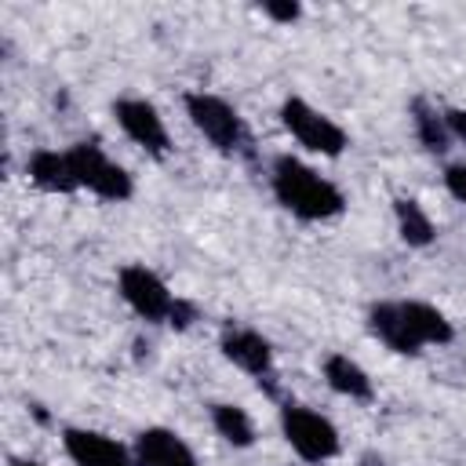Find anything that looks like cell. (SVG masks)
Segmentation results:
<instances>
[{
    "label": "cell",
    "instance_id": "obj_1",
    "mask_svg": "<svg viewBox=\"0 0 466 466\" xmlns=\"http://www.w3.org/2000/svg\"><path fill=\"white\" fill-rule=\"evenodd\" d=\"M368 331L397 357H419L426 346H448L455 324L422 299H379L368 306Z\"/></svg>",
    "mask_w": 466,
    "mask_h": 466
},
{
    "label": "cell",
    "instance_id": "obj_2",
    "mask_svg": "<svg viewBox=\"0 0 466 466\" xmlns=\"http://www.w3.org/2000/svg\"><path fill=\"white\" fill-rule=\"evenodd\" d=\"M269 189L277 204L302 222H331L346 211V193L291 153H277L269 160Z\"/></svg>",
    "mask_w": 466,
    "mask_h": 466
},
{
    "label": "cell",
    "instance_id": "obj_3",
    "mask_svg": "<svg viewBox=\"0 0 466 466\" xmlns=\"http://www.w3.org/2000/svg\"><path fill=\"white\" fill-rule=\"evenodd\" d=\"M182 106H186V116L197 127V135H204V142L215 153L233 157V160H255V138H251L244 116L222 95L186 91L182 95Z\"/></svg>",
    "mask_w": 466,
    "mask_h": 466
},
{
    "label": "cell",
    "instance_id": "obj_4",
    "mask_svg": "<svg viewBox=\"0 0 466 466\" xmlns=\"http://www.w3.org/2000/svg\"><path fill=\"white\" fill-rule=\"evenodd\" d=\"M280 433H284L288 448L309 466H324V462L339 459V451H342V437H339L335 422L306 404H295V400L280 404Z\"/></svg>",
    "mask_w": 466,
    "mask_h": 466
},
{
    "label": "cell",
    "instance_id": "obj_5",
    "mask_svg": "<svg viewBox=\"0 0 466 466\" xmlns=\"http://www.w3.org/2000/svg\"><path fill=\"white\" fill-rule=\"evenodd\" d=\"M69 157V167L76 175V186L87 189L91 197L98 200H109V204H124L135 197V178L127 167H120L95 138H84V142H73L66 149Z\"/></svg>",
    "mask_w": 466,
    "mask_h": 466
},
{
    "label": "cell",
    "instance_id": "obj_6",
    "mask_svg": "<svg viewBox=\"0 0 466 466\" xmlns=\"http://www.w3.org/2000/svg\"><path fill=\"white\" fill-rule=\"evenodd\" d=\"M218 350L222 357L240 368L244 375H251L258 382V390H266L269 397L280 400V375H277V357H273V346L262 331L240 324V320H226L222 331H218Z\"/></svg>",
    "mask_w": 466,
    "mask_h": 466
},
{
    "label": "cell",
    "instance_id": "obj_7",
    "mask_svg": "<svg viewBox=\"0 0 466 466\" xmlns=\"http://www.w3.org/2000/svg\"><path fill=\"white\" fill-rule=\"evenodd\" d=\"M280 124L302 149L320 153V157H342L350 146L346 127L331 120L328 113H320L317 106H309L302 95H288L280 102Z\"/></svg>",
    "mask_w": 466,
    "mask_h": 466
},
{
    "label": "cell",
    "instance_id": "obj_8",
    "mask_svg": "<svg viewBox=\"0 0 466 466\" xmlns=\"http://www.w3.org/2000/svg\"><path fill=\"white\" fill-rule=\"evenodd\" d=\"M116 295L124 299V306L142 317L146 324H171V313L178 306L182 295H175L164 277L157 269H149L146 262H127L116 273Z\"/></svg>",
    "mask_w": 466,
    "mask_h": 466
},
{
    "label": "cell",
    "instance_id": "obj_9",
    "mask_svg": "<svg viewBox=\"0 0 466 466\" xmlns=\"http://www.w3.org/2000/svg\"><path fill=\"white\" fill-rule=\"evenodd\" d=\"M113 116L120 124V131L153 160H167L171 153V135H167V124L160 116V109L149 102V98H138V95H124L113 102Z\"/></svg>",
    "mask_w": 466,
    "mask_h": 466
},
{
    "label": "cell",
    "instance_id": "obj_10",
    "mask_svg": "<svg viewBox=\"0 0 466 466\" xmlns=\"http://www.w3.org/2000/svg\"><path fill=\"white\" fill-rule=\"evenodd\" d=\"M62 451L69 455L73 466H138L135 451H127L120 441L98 430H84V426L62 430Z\"/></svg>",
    "mask_w": 466,
    "mask_h": 466
},
{
    "label": "cell",
    "instance_id": "obj_11",
    "mask_svg": "<svg viewBox=\"0 0 466 466\" xmlns=\"http://www.w3.org/2000/svg\"><path fill=\"white\" fill-rule=\"evenodd\" d=\"M135 462L138 466H200L193 448L182 441V433L167 426H146L135 437Z\"/></svg>",
    "mask_w": 466,
    "mask_h": 466
},
{
    "label": "cell",
    "instance_id": "obj_12",
    "mask_svg": "<svg viewBox=\"0 0 466 466\" xmlns=\"http://www.w3.org/2000/svg\"><path fill=\"white\" fill-rule=\"evenodd\" d=\"M25 175H29V182H33L36 189H44V193H58V197L80 193L66 149H33L29 160H25Z\"/></svg>",
    "mask_w": 466,
    "mask_h": 466
},
{
    "label": "cell",
    "instance_id": "obj_13",
    "mask_svg": "<svg viewBox=\"0 0 466 466\" xmlns=\"http://www.w3.org/2000/svg\"><path fill=\"white\" fill-rule=\"evenodd\" d=\"M320 371H324V382H328L339 397L357 400V404H371V400H375V382H371V375H368L350 353H328L324 364H320Z\"/></svg>",
    "mask_w": 466,
    "mask_h": 466
},
{
    "label": "cell",
    "instance_id": "obj_14",
    "mask_svg": "<svg viewBox=\"0 0 466 466\" xmlns=\"http://www.w3.org/2000/svg\"><path fill=\"white\" fill-rule=\"evenodd\" d=\"M408 116H411V131H415V138H419V146H422L426 153L441 157V153L451 149V131H448L444 109H441L433 98L415 95V98L408 102Z\"/></svg>",
    "mask_w": 466,
    "mask_h": 466
},
{
    "label": "cell",
    "instance_id": "obj_15",
    "mask_svg": "<svg viewBox=\"0 0 466 466\" xmlns=\"http://www.w3.org/2000/svg\"><path fill=\"white\" fill-rule=\"evenodd\" d=\"M208 415H211L215 433H218L229 448H251V444L258 441L248 408H240V404H233V400H215V404H208Z\"/></svg>",
    "mask_w": 466,
    "mask_h": 466
},
{
    "label": "cell",
    "instance_id": "obj_16",
    "mask_svg": "<svg viewBox=\"0 0 466 466\" xmlns=\"http://www.w3.org/2000/svg\"><path fill=\"white\" fill-rule=\"evenodd\" d=\"M393 222H397V233L408 248H430L437 240V226L415 197H397L393 200Z\"/></svg>",
    "mask_w": 466,
    "mask_h": 466
},
{
    "label": "cell",
    "instance_id": "obj_17",
    "mask_svg": "<svg viewBox=\"0 0 466 466\" xmlns=\"http://www.w3.org/2000/svg\"><path fill=\"white\" fill-rule=\"evenodd\" d=\"M258 11L266 18H273L277 25H295L302 18V4H295V0H262Z\"/></svg>",
    "mask_w": 466,
    "mask_h": 466
},
{
    "label": "cell",
    "instance_id": "obj_18",
    "mask_svg": "<svg viewBox=\"0 0 466 466\" xmlns=\"http://www.w3.org/2000/svg\"><path fill=\"white\" fill-rule=\"evenodd\" d=\"M444 189H448L459 204H466V160H451V164L444 167Z\"/></svg>",
    "mask_w": 466,
    "mask_h": 466
},
{
    "label": "cell",
    "instance_id": "obj_19",
    "mask_svg": "<svg viewBox=\"0 0 466 466\" xmlns=\"http://www.w3.org/2000/svg\"><path fill=\"white\" fill-rule=\"evenodd\" d=\"M197 320H200V309H197L189 299H178V306H175V313H171V324H167V328L186 331V328H193Z\"/></svg>",
    "mask_w": 466,
    "mask_h": 466
},
{
    "label": "cell",
    "instance_id": "obj_20",
    "mask_svg": "<svg viewBox=\"0 0 466 466\" xmlns=\"http://www.w3.org/2000/svg\"><path fill=\"white\" fill-rule=\"evenodd\" d=\"M444 120H448L451 142H462V146H466V109H462V106H448V109H444Z\"/></svg>",
    "mask_w": 466,
    "mask_h": 466
},
{
    "label": "cell",
    "instance_id": "obj_21",
    "mask_svg": "<svg viewBox=\"0 0 466 466\" xmlns=\"http://www.w3.org/2000/svg\"><path fill=\"white\" fill-rule=\"evenodd\" d=\"M357 466H386V459H382L379 451H364V455L357 459Z\"/></svg>",
    "mask_w": 466,
    "mask_h": 466
},
{
    "label": "cell",
    "instance_id": "obj_22",
    "mask_svg": "<svg viewBox=\"0 0 466 466\" xmlns=\"http://www.w3.org/2000/svg\"><path fill=\"white\" fill-rule=\"evenodd\" d=\"M7 466H40V462H33V459H7Z\"/></svg>",
    "mask_w": 466,
    "mask_h": 466
}]
</instances>
